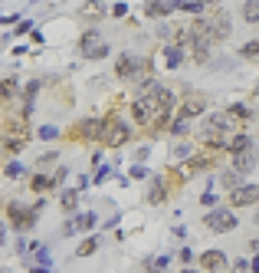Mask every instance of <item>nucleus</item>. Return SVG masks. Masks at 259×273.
I'll use <instances>...</instances> for the list:
<instances>
[{"label": "nucleus", "mask_w": 259, "mask_h": 273, "mask_svg": "<svg viewBox=\"0 0 259 273\" xmlns=\"http://www.w3.org/2000/svg\"><path fill=\"white\" fill-rule=\"evenodd\" d=\"M108 13H112V17H118V20H122V17H128V4H115Z\"/></svg>", "instance_id": "43"}, {"label": "nucleus", "mask_w": 259, "mask_h": 273, "mask_svg": "<svg viewBox=\"0 0 259 273\" xmlns=\"http://www.w3.org/2000/svg\"><path fill=\"white\" fill-rule=\"evenodd\" d=\"M131 178H151V174H148V168H144V165H135V168H131Z\"/></svg>", "instance_id": "44"}, {"label": "nucleus", "mask_w": 259, "mask_h": 273, "mask_svg": "<svg viewBox=\"0 0 259 273\" xmlns=\"http://www.w3.org/2000/svg\"><path fill=\"white\" fill-rule=\"evenodd\" d=\"M30 191H36V194H46V191H53V181H50V174H46V171H40V174H30Z\"/></svg>", "instance_id": "26"}, {"label": "nucleus", "mask_w": 259, "mask_h": 273, "mask_svg": "<svg viewBox=\"0 0 259 273\" xmlns=\"http://www.w3.org/2000/svg\"><path fill=\"white\" fill-rule=\"evenodd\" d=\"M236 211L233 207H210L207 218H204V227L213 230V234H233L236 230Z\"/></svg>", "instance_id": "7"}, {"label": "nucleus", "mask_w": 259, "mask_h": 273, "mask_svg": "<svg viewBox=\"0 0 259 273\" xmlns=\"http://www.w3.org/2000/svg\"><path fill=\"white\" fill-rule=\"evenodd\" d=\"M180 273H200V270H194V267H184V270H180Z\"/></svg>", "instance_id": "52"}, {"label": "nucleus", "mask_w": 259, "mask_h": 273, "mask_svg": "<svg viewBox=\"0 0 259 273\" xmlns=\"http://www.w3.org/2000/svg\"><path fill=\"white\" fill-rule=\"evenodd\" d=\"M184 46H180V43H167L164 46V66L167 69H180V66H184Z\"/></svg>", "instance_id": "18"}, {"label": "nucleus", "mask_w": 259, "mask_h": 273, "mask_svg": "<svg viewBox=\"0 0 259 273\" xmlns=\"http://www.w3.org/2000/svg\"><path fill=\"white\" fill-rule=\"evenodd\" d=\"M20 96V82L13 79V76H7V79H0V102H10Z\"/></svg>", "instance_id": "23"}, {"label": "nucleus", "mask_w": 259, "mask_h": 273, "mask_svg": "<svg viewBox=\"0 0 259 273\" xmlns=\"http://www.w3.org/2000/svg\"><path fill=\"white\" fill-rule=\"evenodd\" d=\"M23 148H26V122L23 118H13V122L7 125V132H4V151L20 155Z\"/></svg>", "instance_id": "11"}, {"label": "nucleus", "mask_w": 259, "mask_h": 273, "mask_svg": "<svg viewBox=\"0 0 259 273\" xmlns=\"http://www.w3.org/2000/svg\"><path fill=\"white\" fill-rule=\"evenodd\" d=\"M236 122L227 115V112H213V115H204V129H200V142L204 148L216 151V148H227V142L236 135Z\"/></svg>", "instance_id": "1"}, {"label": "nucleus", "mask_w": 259, "mask_h": 273, "mask_svg": "<svg viewBox=\"0 0 259 273\" xmlns=\"http://www.w3.org/2000/svg\"><path fill=\"white\" fill-rule=\"evenodd\" d=\"M46 207V201L40 198L33 207H23L20 201H10L7 204V221H10V227L13 230H20V234H30L33 227H36V221H40V211Z\"/></svg>", "instance_id": "3"}, {"label": "nucleus", "mask_w": 259, "mask_h": 273, "mask_svg": "<svg viewBox=\"0 0 259 273\" xmlns=\"http://www.w3.org/2000/svg\"><path fill=\"white\" fill-rule=\"evenodd\" d=\"M30 273H50V267H33Z\"/></svg>", "instance_id": "50"}, {"label": "nucleus", "mask_w": 259, "mask_h": 273, "mask_svg": "<svg viewBox=\"0 0 259 273\" xmlns=\"http://www.w3.org/2000/svg\"><path fill=\"white\" fill-rule=\"evenodd\" d=\"M246 148H253V138L243 135V132H236V135L227 142V151H230V155H236V151H246Z\"/></svg>", "instance_id": "25"}, {"label": "nucleus", "mask_w": 259, "mask_h": 273, "mask_svg": "<svg viewBox=\"0 0 259 273\" xmlns=\"http://www.w3.org/2000/svg\"><path fill=\"white\" fill-rule=\"evenodd\" d=\"M0 26H4V23H0Z\"/></svg>", "instance_id": "55"}, {"label": "nucleus", "mask_w": 259, "mask_h": 273, "mask_svg": "<svg viewBox=\"0 0 259 273\" xmlns=\"http://www.w3.org/2000/svg\"><path fill=\"white\" fill-rule=\"evenodd\" d=\"M105 13H108V10H105L102 0H86V4H82V10H79V17H82V20H92V23H95V20H102Z\"/></svg>", "instance_id": "20"}, {"label": "nucleus", "mask_w": 259, "mask_h": 273, "mask_svg": "<svg viewBox=\"0 0 259 273\" xmlns=\"http://www.w3.org/2000/svg\"><path fill=\"white\" fill-rule=\"evenodd\" d=\"M243 20L246 23H259V0H243Z\"/></svg>", "instance_id": "30"}, {"label": "nucleus", "mask_w": 259, "mask_h": 273, "mask_svg": "<svg viewBox=\"0 0 259 273\" xmlns=\"http://www.w3.org/2000/svg\"><path fill=\"white\" fill-rule=\"evenodd\" d=\"M131 118H135V125H144V129H148L151 118H155V106H151V99L144 93L131 99Z\"/></svg>", "instance_id": "14"}, {"label": "nucleus", "mask_w": 259, "mask_h": 273, "mask_svg": "<svg viewBox=\"0 0 259 273\" xmlns=\"http://www.w3.org/2000/svg\"><path fill=\"white\" fill-rule=\"evenodd\" d=\"M259 204V185H240L236 191L227 194V207H256Z\"/></svg>", "instance_id": "12"}, {"label": "nucleus", "mask_w": 259, "mask_h": 273, "mask_svg": "<svg viewBox=\"0 0 259 273\" xmlns=\"http://www.w3.org/2000/svg\"><path fill=\"white\" fill-rule=\"evenodd\" d=\"M207 33H210L213 43H223V40L233 33V20H230V13L223 10V7L216 13H207Z\"/></svg>", "instance_id": "10"}, {"label": "nucleus", "mask_w": 259, "mask_h": 273, "mask_svg": "<svg viewBox=\"0 0 259 273\" xmlns=\"http://www.w3.org/2000/svg\"><path fill=\"white\" fill-rule=\"evenodd\" d=\"M7 244V221H0V247Z\"/></svg>", "instance_id": "49"}, {"label": "nucleus", "mask_w": 259, "mask_h": 273, "mask_svg": "<svg viewBox=\"0 0 259 273\" xmlns=\"http://www.w3.org/2000/svg\"><path fill=\"white\" fill-rule=\"evenodd\" d=\"M33 257H36V267H50V260H53L43 244H33Z\"/></svg>", "instance_id": "34"}, {"label": "nucleus", "mask_w": 259, "mask_h": 273, "mask_svg": "<svg viewBox=\"0 0 259 273\" xmlns=\"http://www.w3.org/2000/svg\"><path fill=\"white\" fill-rule=\"evenodd\" d=\"M79 56H82V59H89V63L105 59V56H108V40H105L99 30H86L79 37Z\"/></svg>", "instance_id": "6"}, {"label": "nucleus", "mask_w": 259, "mask_h": 273, "mask_svg": "<svg viewBox=\"0 0 259 273\" xmlns=\"http://www.w3.org/2000/svg\"><path fill=\"white\" fill-rule=\"evenodd\" d=\"M4 174H7V178H13V181H17V178H26L30 171H26V168L20 165V162H10V165L4 168Z\"/></svg>", "instance_id": "35"}, {"label": "nucleus", "mask_w": 259, "mask_h": 273, "mask_svg": "<svg viewBox=\"0 0 259 273\" xmlns=\"http://www.w3.org/2000/svg\"><path fill=\"white\" fill-rule=\"evenodd\" d=\"M174 158H191V145L177 142V145H174Z\"/></svg>", "instance_id": "41"}, {"label": "nucleus", "mask_w": 259, "mask_h": 273, "mask_svg": "<svg viewBox=\"0 0 259 273\" xmlns=\"http://www.w3.org/2000/svg\"><path fill=\"white\" fill-rule=\"evenodd\" d=\"M95 250H99V237L92 234V237H86V240H82L79 247H76V257H92Z\"/></svg>", "instance_id": "31"}, {"label": "nucleus", "mask_w": 259, "mask_h": 273, "mask_svg": "<svg viewBox=\"0 0 259 273\" xmlns=\"http://www.w3.org/2000/svg\"><path fill=\"white\" fill-rule=\"evenodd\" d=\"M253 221H256V224H259V211H256V218H253Z\"/></svg>", "instance_id": "53"}, {"label": "nucleus", "mask_w": 259, "mask_h": 273, "mask_svg": "<svg viewBox=\"0 0 259 273\" xmlns=\"http://www.w3.org/2000/svg\"><path fill=\"white\" fill-rule=\"evenodd\" d=\"M200 207H207V211H210V207H216V194L204 191V194H200Z\"/></svg>", "instance_id": "40"}, {"label": "nucleus", "mask_w": 259, "mask_h": 273, "mask_svg": "<svg viewBox=\"0 0 259 273\" xmlns=\"http://www.w3.org/2000/svg\"><path fill=\"white\" fill-rule=\"evenodd\" d=\"M230 158H233V162H230V168H233V171H240V174H249V171L259 165L256 145H253V148H246V151H236V155H230Z\"/></svg>", "instance_id": "16"}, {"label": "nucleus", "mask_w": 259, "mask_h": 273, "mask_svg": "<svg viewBox=\"0 0 259 273\" xmlns=\"http://www.w3.org/2000/svg\"><path fill=\"white\" fill-rule=\"evenodd\" d=\"M102 122H105V118H99V115H86V118H79V122L69 129V138H72V142H99V135H102Z\"/></svg>", "instance_id": "9"}, {"label": "nucleus", "mask_w": 259, "mask_h": 273, "mask_svg": "<svg viewBox=\"0 0 259 273\" xmlns=\"http://www.w3.org/2000/svg\"><path fill=\"white\" fill-rule=\"evenodd\" d=\"M36 138L53 142V138H59V129H56V125H40V129H36Z\"/></svg>", "instance_id": "36"}, {"label": "nucleus", "mask_w": 259, "mask_h": 273, "mask_svg": "<svg viewBox=\"0 0 259 273\" xmlns=\"http://www.w3.org/2000/svg\"><path fill=\"white\" fill-rule=\"evenodd\" d=\"M174 10H184V13H194V17H204V0H171Z\"/></svg>", "instance_id": "27"}, {"label": "nucleus", "mask_w": 259, "mask_h": 273, "mask_svg": "<svg viewBox=\"0 0 259 273\" xmlns=\"http://www.w3.org/2000/svg\"><path fill=\"white\" fill-rule=\"evenodd\" d=\"M95 224H99V214L95 211H86V214H76L72 221L62 227V234H92Z\"/></svg>", "instance_id": "15"}, {"label": "nucleus", "mask_w": 259, "mask_h": 273, "mask_svg": "<svg viewBox=\"0 0 259 273\" xmlns=\"http://www.w3.org/2000/svg\"><path fill=\"white\" fill-rule=\"evenodd\" d=\"M26 33H33V23H30V20H20L17 30H13V37H26Z\"/></svg>", "instance_id": "39"}, {"label": "nucleus", "mask_w": 259, "mask_h": 273, "mask_svg": "<svg viewBox=\"0 0 259 273\" xmlns=\"http://www.w3.org/2000/svg\"><path fill=\"white\" fill-rule=\"evenodd\" d=\"M167 267H171V257H164V254H161V257H148V260H144V270H148V273H164Z\"/></svg>", "instance_id": "29"}, {"label": "nucleus", "mask_w": 259, "mask_h": 273, "mask_svg": "<svg viewBox=\"0 0 259 273\" xmlns=\"http://www.w3.org/2000/svg\"><path fill=\"white\" fill-rule=\"evenodd\" d=\"M56 162H59V151H43V155L36 158V168H40V171H50Z\"/></svg>", "instance_id": "33"}, {"label": "nucleus", "mask_w": 259, "mask_h": 273, "mask_svg": "<svg viewBox=\"0 0 259 273\" xmlns=\"http://www.w3.org/2000/svg\"><path fill=\"white\" fill-rule=\"evenodd\" d=\"M180 260H184V263H191V260H194V254H191L187 247H180Z\"/></svg>", "instance_id": "48"}, {"label": "nucleus", "mask_w": 259, "mask_h": 273, "mask_svg": "<svg viewBox=\"0 0 259 273\" xmlns=\"http://www.w3.org/2000/svg\"><path fill=\"white\" fill-rule=\"evenodd\" d=\"M115 76L122 82H148L151 79V59L135 56V53H122L115 63Z\"/></svg>", "instance_id": "2"}, {"label": "nucleus", "mask_w": 259, "mask_h": 273, "mask_svg": "<svg viewBox=\"0 0 259 273\" xmlns=\"http://www.w3.org/2000/svg\"><path fill=\"white\" fill-rule=\"evenodd\" d=\"M187 125H191V122H184V118H177V115H174L167 129H171V135H184V132H187Z\"/></svg>", "instance_id": "37"}, {"label": "nucleus", "mask_w": 259, "mask_h": 273, "mask_svg": "<svg viewBox=\"0 0 259 273\" xmlns=\"http://www.w3.org/2000/svg\"><path fill=\"white\" fill-rule=\"evenodd\" d=\"M233 270L236 273H246L249 270V260H233Z\"/></svg>", "instance_id": "45"}, {"label": "nucleus", "mask_w": 259, "mask_h": 273, "mask_svg": "<svg viewBox=\"0 0 259 273\" xmlns=\"http://www.w3.org/2000/svg\"><path fill=\"white\" fill-rule=\"evenodd\" d=\"M184 168H187V171H207V168H213V158H210V155H191Z\"/></svg>", "instance_id": "28"}, {"label": "nucleus", "mask_w": 259, "mask_h": 273, "mask_svg": "<svg viewBox=\"0 0 259 273\" xmlns=\"http://www.w3.org/2000/svg\"><path fill=\"white\" fill-rule=\"evenodd\" d=\"M249 250H253V254H259V240H253V244H249Z\"/></svg>", "instance_id": "51"}, {"label": "nucleus", "mask_w": 259, "mask_h": 273, "mask_svg": "<svg viewBox=\"0 0 259 273\" xmlns=\"http://www.w3.org/2000/svg\"><path fill=\"white\" fill-rule=\"evenodd\" d=\"M204 112H207V93H200V89H187V93L180 96V109H177V118L191 122V118L204 115Z\"/></svg>", "instance_id": "8"}, {"label": "nucleus", "mask_w": 259, "mask_h": 273, "mask_svg": "<svg viewBox=\"0 0 259 273\" xmlns=\"http://www.w3.org/2000/svg\"><path fill=\"white\" fill-rule=\"evenodd\" d=\"M99 142L105 145V148H122L125 142H131V125L125 122V118H118V115H108V118L102 122Z\"/></svg>", "instance_id": "5"}, {"label": "nucleus", "mask_w": 259, "mask_h": 273, "mask_svg": "<svg viewBox=\"0 0 259 273\" xmlns=\"http://www.w3.org/2000/svg\"><path fill=\"white\" fill-rule=\"evenodd\" d=\"M174 13L171 0H144V17L148 20H167Z\"/></svg>", "instance_id": "17"}, {"label": "nucleus", "mask_w": 259, "mask_h": 273, "mask_svg": "<svg viewBox=\"0 0 259 273\" xmlns=\"http://www.w3.org/2000/svg\"><path fill=\"white\" fill-rule=\"evenodd\" d=\"M220 185H223V191H236V188L243 185V174L240 171H233V168H227V171H220Z\"/></svg>", "instance_id": "24"}, {"label": "nucleus", "mask_w": 259, "mask_h": 273, "mask_svg": "<svg viewBox=\"0 0 259 273\" xmlns=\"http://www.w3.org/2000/svg\"><path fill=\"white\" fill-rule=\"evenodd\" d=\"M86 188H89V178H86V174H82V178H79V181H76V191H79V194H82V191H86Z\"/></svg>", "instance_id": "46"}, {"label": "nucleus", "mask_w": 259, "mask_h": 273, "mask_svg": "<svg viewBox=\"0 0 259 273\" xmlns=\"http://www.w3.org/2000/svg\"><path fill=\"white\" fill-rule=\"evenodd\" d=\"M197 263H200V273H227V270H230L227 254H223V250H216V247L204 250V254L197 257Z\"/></svg>", "instance_id": "13"}, {"label": "nucleus", "mask_w": 259, "mask_h": 273, "mask_svg": "<svg viewBox=\"0 0 259 273\" xmlns=\"http://www.w3.org/2000/svg\"><path fill=\"white\" fill-rule=\"evenodd\" d=\"M240 59H259V37L246 40V43L240 46Z\"/></svg>", "instance_id": "32"}, {"label": "nucleus", "mask_w": 259, "mask_h": 273, "mask_svg": "<svg viewBox=\"0 0 259 273\" xmlns=\"http://www.w3.org/2000/svg\"><path fill=\"white\" fill-rule=\"evenodd\" d=\"M59 207H62V214H76V207H79V191H76V188H66V191L59 194Z\"/></svg>", "instance_id": "22"}, {"label": "nucleus", "mask_w": 259, "mask_h": 273, "mask_svg": "<svg viewBox=\"0 0 259 273\" xmlns=\"http://www.w3.org/2000/svg\"><path fill=\"white\" fill-rule=\"evenodd\" d=\"M66 178H69V168H56V171H53V178H50V181H53V191H56V188H59Z\"/></svg>", "instance_id": "38"}, {"label": "nucleus", "mask_w": 259, "mask_h": 273, "mask_svg": "<svg viewBox=\"0 0 259 273\" xmlns=\"http://www.w3.org/2000/svg\"><path fill=\"white\" fill-rule=\"evenodd\" d=\"M227 115L233 118V122H249V118H256L253 109H249L246 102H230V106H227Z\"/></svg>", "instance_id": "21"}, {"label": "nucleus", "mask_w": 259, "mask_h": 273, "mask_svg": "<svg viewBox=\"0 0 259 273\" xmlns=\"http://www.w3.org/2000/svg\"><path fill=\"white\" fill-rule=\"evenodd\" d=\"M148 151H151V148H148V145H144V148H138V155H135V158H138V165H141V162H144V158H148Z\"/></svg>", "instance_id": "47"}, {"label": "nucleus", "mask_w": 259, "mask_h": 273, "mask_svg": "<svg viewBox=\"0 0 259 273\" xmlns=\"http://www.w3.org/2000/svg\"><path fill=\"white\" fill-rule=\"evenodd\" d=\"M108 174H112V168H108V165H102V168H99V171H95V174H92V181H95V185H102V181H105V178H108Z\"/></svg>", "instance_id": "42"}, {"label": "nucleus", "mask_w": 259, "mask_h": 273, "mask_svg": "<svg viewBox=\"0 0 259 273\" xmlns=\"http://www.w3.org/2000/svg\"><path fill=\"white\" fill-rule=\"evenodd\" d=\"M167 201V185L164 178H151L148 181V204H164Z\"/></svg>", "instance_id": "19"}, {"label": "nucleus", "mask_w": 259, "mask_h": 273, "mask_svg": "<svg viewBox=\"0 0 259 273\" xmlns=\"http://www.w3.org/2000/svg\"><path fill=\"white\" fill-rule=\"evenodd\" d=\"M0 273H10V270H0Z\"/></svg>", "instance_id": "54"}, {"label": "nucleus", "mask_w": 259, "mask_h": 273, "mask_svg": "<svg viewBox=\"0 0 259 273\" xmlns=\"http://www.w3.org/2000/svg\"><path fill=\"white\" fill-rule=\"evenodd\" d=\"M141 89L151 99V106H155V115H174L177 96L171 93V86H164V82H158V79H148V82H141Z\"/></svg>", "instance_id": "4"}]
</instances>
